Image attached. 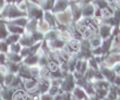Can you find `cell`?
<instances>
[{
	"label": "cell",
	"mask_w": 120,
	"mask_h": 100,
	"mask_svg": "<svg viewBox=\"0 0 120 100\" xmlns=\"http://www.w3.org/2000/svg\"><path fill=\"white\" fill-rule=\"evenodd\" d=\"M75 79L73 75L71 74H66L65 79L61 80V82L59 84V89L63 90L64 92H70L73 90V88L75 87Z\"/></svg>",
	"instance_id": "7a4b0ae2"
},
{
	"label": "cell",
	"mask_w": 120,
	"mask_h": 100,
	"mask_svg": "<svg viewBox=\"0 0 120 100\" xmlns=\"http://www.w3.org/2000/svg\"><path fill=\"white\" fill-rule=\"evenodd\" d=\"M8 51V44L4 40H0V53H6Z\"/></svg>",
	"instance_id": "5bb4252c"
},
{
	"label": "cell",
	"mask_w": 120,
	"mask_h": 100,
	"mask_svg": "<svg viewBox=\"0 0 120 100\" xmlns=\"http://www.w3.org/2000/svg\"><path fill=\"white\" fill-rule=\"evenodd\" d=\"M5 24H6V28H7V31H8V33L10 32L11 34H16V35L23 34V33H24V28L16 26V25L11 24V23H5Z\"/></svg>",
	"instance_id": "ba28073f"
},
{
	"label": "cell",
	"mask_w": 120,
	"mask_h": 100,
	"mask_svg": "<svg viewBox=\"0 0 120 100\" xmlns=\"http://www.w3.org/2000/svg\"><path fill=\"white\" fill-rule=\"evenodd\" d=\"M6 59H7V57L4 53H0V65H4Z\"/></svg>",
	"instance_id": "9a60e30c"
},
{
	"label": "cell",
	"mask_w": 120,
	"mask_h": 100,
	"mask_svg": "<svg viewBox=\"0 0 120 100\" xmlns=\"http://www.w3.org/2000/svg\"><path fill=\"white\" fill-rule=\"evenodd\" d=\"M85 100H90V99H89V98H86V99H85Z\"/></svg>",
	"instance_id": "e0dca14e"
},
{
	"label": "cell",
	"mask_w": 120,
	"mask_h": 100,
	"mask_svg": "<svg viewBox=\"0 0 120 100\" xmlns=\"http://www.w3.org/2000/svg\"><path fill=\"white\" fill-rule=\"evenodd\" d=\"M27 14L29 15L30 19H42L43 10L35 2H27Z\"/></svg>",
	"instance_id": "6da1fadb"
},
{
	"label": "cell",
	"mask_w": 120,
	"mask_h": 100,
	"mask_svg": "<svg viewBox=\"0 0 120 100\" xmlns=\"http://www.w3.org/2000/svg\"><path fill=\"white\" fill-rule=\"evenodd\" d=\"M0 100H2V99H1V98H0Z\"/></svg>",
	"instance_id": "d6986e66"
},
{
	"label": "cell",
	"mask_w": 120,
	"mask_h": 100,
	"mask_svg": "<svg viewBox=\"0 0 120 100\" xmlns=\"http://www.w3.org/2000/svg\"><path fill=\"white\" fill-rule=\"evenodd\" d=\"M0 91H1V99L2 100H12L13 93H14L15 89L6 86L4 88H2Z\"/></svg>",
	"instance_id": "52a82bcc"
},
{
	"label": "cell",
	"mask_w": 120,
	"mask_h": 100,
	"mask_svg": "<svg viewBox=\"0 0 120 100\" xmlns=\"http://www.w3.org/2000/svg\"><path fill=\"white\" fill-rule=\"evenodd\" d=\"M12 100H31V97L25 90L18 88V89H15L14 91Z\"/></svg>",
	"instance_id": "277c9868"
},
{
	"label": "cell",
	"mask_w": 120,
	"mask_h": 100,
	"mask_svg": "<svg viewBox=\"0 0 120 100\" xmlns=\"http://www.w3.org/2000/svg\"><path fill=\"white\" fill-rule=\"evenodd\" d=\"M8 35H9V33H8V31H7L6 24L0 21V40L7 38V36Z\"/></svg>",
	"instance_id": "8fae6325"
},
{
	"label": "cell",
	"mask_w": 120,
	"mask_h": 100,
	"mask_svg": "<svg viewBox=\"0 0 120 100\" xmlns=\"http://www.w3.org/2000/svg\"><path fill=\"white\" fill-rule=\"evenodd\" d=\"M0 90H1V85H0Z\"/></svg>",
	"instance_id": "ac0fdd59"
},
{
	"label": "cell",
	"mask_w": 120,
	"mask_h": 100,
	"mask_svg": "<svg viewBox=\"0 0 120 100\" xmlns=\"http://www.w3.org/2000/svg\"><path fill=\"white\" fill-rule=\"evenodd\" d=\"M8 61H11V62H14V63H18V62L21 61V56L19 54H14V53H9L8 56H6Z\"/></svg>",
	"instance_id": "7c38bea8"
},
{
	"label": "cell",
	"mask_w": 120,
	"mask_h": 100,
	"mask_svg": "<svg viewBox=\"0 0 120 100\" xmlns=\"http://www.w3.org/2000/svg\"><path fill=\"white\" fill-rule=\"evenodd\" d=\"M73 97L78 99V100H85L87 98V96H86L85 91L82 89L81 87L77 86V87L73 88Z\"/></svg>",
	"instance_id": "9c48e42d"
},
{
	"label": "cell",
	"mask_w": 120,
	"mask_h": 100,
	"mask_svg": "<svg viewBox=\"0 0 120 100\" xmlns=\"http://www.w3.org/2000/svg\"><path fill=\"white\" fill-rule=\"evenodd\" d=\"M69 6V3L66 1H57L54 2V5L51 9L52 13H61L63 11L67 9V7Z\"/></svg>",
	"instance_id": "5b68a950"
},
{
	"label": "cell",
	"mask_w": 120,
	"mask_h": 100,
	"mask_svg": "<svg viewBox=\"0 0 120 100\" xmlns=\"http://www.w3.org/2000/svg\"><path fill=\"white\" fill-rule=\"evenodd\" d=\"M27 22H28V20H27V18H26V17H19V18H15V19L11 20L10 23L16 25V26H19V27L23 28L24 26H26Z\"/></svg>",
	"instance_id": "30bf717a"
},
{
	"label": "cell",
	"mask_w": 120,
	"mask_h": 100,
	"mask_svg": "<svg viewBox=\"0 0 120 100\" xmlns=\"http://www.w3.org/2000/svg\"><path fill=\"white\" fill-rule=\"evenodd\" d=\"M21 49H22V48H21V45L19 44V42L13 43V44H11V45H10V53L18 54V53H20Z\"/></svg>",
	"instance_id": "4fadbf2b"
},
{
	"label": "cell",
	"mask_w": 120,
	"mask_h": 100,
	"mask_svg": "<svg viewBox=\"0 0 120 100\" xmlns=\"http://www.w3.org/2000/svg\"><path fill=\"white\" fill-rule=\"evenodd\" d=\"M56 21H58L60 25H63V26H66L68 25L71 21H72V16H71V12L70 10H65L61 13H57L55 16Z\"/></svg>",
	"instance_id": "3957f363"
},
{
	"label": "cell",
	"mask_w": 120,
	"mask_h": 100,
	"mask_svg": "<svg viewBox=\"0 0 120 100\" xmlns=\"http://www.w3.org/2000/svg\"><path fill=\"white\" fill-rule=\"evenodd\" d=\"M40 100H53V97L49 94H42L40 97Z\"/></svg>",
	"instance_id": "2e32d148"
},
{
	"label": "cell",
	"mask_w": 120,
	"mask_h": 100,
	"mask_svg": "<svg viewBox=\"0 0 120 100\" xmlns=\"http://www.w3.org/2000/svg\"><path fill=\"white\" fill-rule=\"evenodd\" d=\"M112 29L113 28H112L110 25H108V24H105V23L100 24V26H99V36L101 37V38L107 39L108 37H109V35H110Z\"/></svg>",
	"instance_id": "8992f818"
}]
</instances>
